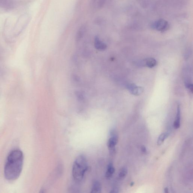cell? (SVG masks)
<instances>
[{
	"mask_svg": "<svg viewBox=\"0 0 193 193\" xmlns=\"http://www.w3.org/2000/svg\"><path fill=\"white\" fill-rule=\"evenodd\" d=\"M180 108L179 105H178L177 108L176 119L174 124V128L175 129H177L180 128Z\"/></svg>",
	"mask_w": 193,
	"mask_h": 193,
	"instance_id": "cell-10",
	"label": "cell"
},
{
	"mask_svg": "<svg viewBox=\"0 0 193 193\" xmlns=\"http://www.w3.org/2000/svg\"><path fill=\"white\" fill-rule=\"evenodd\" d=\"M128 173V169L126 167H123L120 170L119 174V178L120 179H124Z\"/></svg>",
	"mask_w": 193,
	"mask_h": 193,
	"instance_id": "cell-15",
	"label": "cell"
},
{
	"mask_svg": "<svg viewBox=\"0 0 193 193\" xmlns=\"http://www.w3.org/2000/svg\"><path fill=\"white\" fill-rule=\"evenodd\" d=\"M118 189L116 188H114L111 190V191L110 192V193H118L119 192L118 191Z\"/></svg>",
	"mask_w": 193,
	"mask_h": 193,
	"instance_id": "cell-17",
	"label": "cell"
},
{
	"mask_svg": "<svg viewBox=\"0 0 193 193\" xmlns=\"http://www.w3.org/2000/svg\"><path fill=\"white\" fill-rule=\"evenodd\" d=\"M85 31L86 27L84 25H82L80 28L76 35V39L77 42L82 39L85 33Z\"/></svg>",
	"mask_w": 193,
	"mask_h": 193,
	"instance_id": "cell-11",
	"label": "cell"
},
{
	"mask_svg": "<svg viewBox=\"0 0 193 193\" xmlns=\"http://www.w3.org/2000/svg\"><path fill=\"white\" fill-rule=\"evenodd\" d=\"M88 166L85 157L83 155L77 157L73 164L72 173L75 181H82L88 170Z\"/></svg>",
	"mask_w": 193,
	"mask_h": 193,
	"instance_id": "cell-2",
	"label": "cell"
},
{
	"mask_svg": "<svg viewBox=\"0 0 193 193\" xmlns=\"http://www.w3.org/2000/svg\"><path fill=\"white\" fill-rule=\"evenodd\" d=\"M111 137L108 140L107 143V146L109 150H111L114 148L118 142V138L114 130H111L110 133Z\"/></svg>",
	"mask_w": 193,
	"mask_h": 193,
	"instance_id": "cell-5",
	"label": "cell"
},
{
	"mask_svg": "<svg viewBox=\"0 0 193 193\" xmlns=\"http://www.w3.org/2000/svg\"><path fill=\"white\" fill-rule=\"evenodd\" d=\"M102 185L99 181H95L93 183L91 193H99L102 191Z\"/></svg>",
	"mask_w": 193,
	"mask_h": 193,
	"instance_id": "cell-9",
	"label": "cell"
},
{
	"mask_svg": "<svg viewBox=\"0 0 193 193\" xmlns=\"http://www.w3.org/2000/svg\"><path fill=\"white\" fill-rule=\"evenodd\" d=\"M115 169L114 168L113 163H110L108 164V168L105 174L106 177L107 178H110L113 176V174L115 172Z\"/></svg>",
	"mask_w": 193,
	"mask_h": 193,
	"instance_id": "cell-12",
	"label": "cell"
},
{
	"mask_svg": "<svg viewBox=\"0 0 193 193\" xmlns=\"http://www.w3.org/2000/svg\"><path fill=\"white\" fill-rule=\"evenodd\" d=\"M164 192L166 193L169 192L168 189V188H165L164 189Z\"/></svg>",
	"mask_w": 193,
	"mask_h": 193,
	"instance_id": "cell-19",
	"label": "cell"
},
{
	"mask_svg": "<svg viewBox=\"0 0 193 193\" xmlns=\"http://www.w3.org/2000/svg\"><path fill=\"white\" fill-rule=\"evenodd\" d=\"M76 95L77 99L80 102H83L85 101V98L84 94L83 92L80 91H78L76 93Z\"/></svg>",
	"mask_w": 193,
	"mask_h": 193,
	"instance_id": "cell-14",
	"label": "cell"
},
{
	"mask_svg": "<svg viewBox=\"0 0 193 193\" xmlns=\"http://www.w3.org/2000/svg\"><path fill=\"white\" fill-rule=\"evenodd\" d=\"M94 46L96 49L99 51H104L106 49V45L100 40L98 37H96L94 39Z\"/></svg>",
	"mask_w": 193,
	"mask_h": 193,
	"instance_id": "cell-7",
	"label": "cell"
},
{
	"mask_svg": "<svg viewBox=\"0 0 193 193\" xmlns=\"http://www.w3.org/2000/svg\"><path fill=\"white\" fill-rule=\"evenodd\" d=\"M142 62L143 65L149 68H152L155 67L157 64L156 60L152 58H147Z\"/></svg>",
	"mask_w": 193,
	"mask_h": 193,
	"instance_id": "cell-8",
	"label": "cell"
},
{
	"mask_svg": "<svg viewBox=\"0 0 193 193\" xmlns=\"http://www.w3.org/2000/svg\"><path fill=\"white\" fill-rule=\"evenodd\" d=\"M23 153L19 149H14L10 153L5 166L6 179L9 181H14L19 177L23 169Z\"/></svg>",
	"mask_w": 193,
	"mask_h": 193,
	"instance_id": "cell-1",
	"label": "cell"
},
{
	"mask_svg": "<svg viewBox=\"0 0 193 193\" xmlns=\"http://www.w3.org/2000/svg\"><path fill=\"white\" fill-rule=\"evenodd\" d=\"M168 134L167 133H163L161 134L159 136L157 141V144L158 145H161L164 141V140L168 137Z\"/></svg>",
	"mask_w": 193,
	"mask_h": 193,
	"instance_id": "cell-13",
	"label": "cell"
},
{
	"mask_svg": "<svg viewBox=\"0 0 193 193\" xmlns=\"http://www.w3.org/2000/svg\"><path fill=\"white\" fill-rule=\"evenodd\" d=\"M151 27L153 29L163 32L168 29L169 24L165 20L160 19L153 22L151 24Z\"/></svg>",
	"mask_w": 193,
	"mask_h": 193,
	"instance_id": "cell-4",
	"label": "cell"
},
{
	"mask_svg": "<svg viewBox=\"0 0 193 193\" xmlns=\"http://www.w3.org/2000/svg\"><path fill=\"white\" fill-rule=\"evenodd\" d=\"M104 0H99V2L98 3V7H102L103 6V3H104Z\"/></svg>",
	"mask_w": 193,
	"mask_h": 193,
	"instance_id": "cell-16",
	"label": "cell"
},
{
	"mask_svg": "<svg viewBox=\"0 0 193 193\" xmlns=\"http://www.w3.org/2000/svg\"><path fill=\"white\" fill-rule=\"evenodd\" d=\"M29 17L27 14H25L19 18L14 28L12 36L13 37L18 36L25 28L28 22Z\"/></svg>",
	"mask_w": 193,
	"mask_h": 193,
	"instance_id": "cell-3",
	"label": "cell"
},
{
	"mask_svg": "<svg viewBox=\"0 0 193 193\" xmlns=\"http://www.w3.org/2000/svg\"><path fill=\"white\" fill-rule=\"evenodd\" d=\"M128 88L130 93L135 95H140L144 91L143 87L137 86L134 84H130L128 86Z\"/></svg>",
	"mask_w": 193,
	"mask_h": 193,
	"instance_id": "cell-6",
	"label": "cell"
},
{
	"mask_svg": "<svg viewBox=\"0 0 193 193\" xmlns=\"http://www.w3.org/2000/svg\"><path fill=\"white\" fill-rule=\"evenodd\" d=\"M141 150L143 152H146L147 151L146 148L144 146H143L141 147Z\"/></svg>",
	"mask_w": 193,
	"mask_h": 193,
	"instance_id": "cell-18",
	"label": "cell"
}]
</instances>
